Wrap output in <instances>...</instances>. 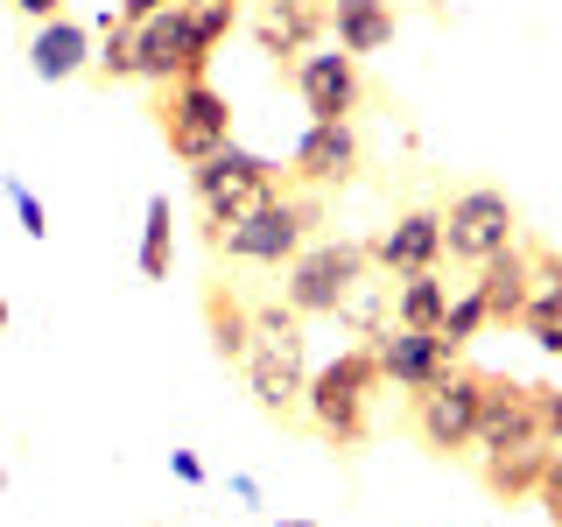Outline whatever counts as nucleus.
Returning a JSON list of instances; mask_svg holds the SVG:
<instances>
[{
	"mask_svg": "<svg viewBox=\"0 0 562 527\" xmlns=\"http://www.w3.org/2000/svg\"><path fill=\"white\" fill-rule=\"evenodd\" d=\"M254 310V345H246V386H254V408L274 422L303 415V386H310V338H303V310L289 295H260Z\"/></svg>",
	"mask_w": 562,
	"mask_h": 527,
	"instance_id": "f257e3e1",
	"label": "nucleus"
},
{
	"mask_svg": "<svg viewBox=\"0 0 562 527\" xmlns=\"http://www.w3.org/2000/svg\"><path fill=\"white\" fill-rule=\"evenodd\" d=\"M134 29V78L148 85H183V78H204L211 49L239 29V0H204V8H162L148 22H127Z\"/></svg>",
	"mask_w": 562,
	"mask_h": 527,
	"instance_id": "f03ea898",
	"label": "nucleus"
},
{
	"mask_svg": "<svg viewBox=\"0 0 562 527\" xmlns=\"http://www.w3.org/2000/svg\"><path fill=\"white\" fill-rule=\"evenodd\" d=\"M380 359H373V345H345L338 359L324 366V373H310L303 386V415L316 422V436L324 444H366V429H373V394H380Z\"/></svg>",
	"mask_w": 562,
	"mask_h": 527,
	"instance_id": "7ed1b4c3",
	"label": "nucleus"
},
{
	"mask_svg": "<svg viewBox=\"0 0 562 527\" xmlns=\"http://www.w3.org/2000/svg\"><path fill=\"white\" fill-rule=\"evenodd\" d=\"M316 225H324V204L316 198H274L260 211H246L239 225H225V233H211L225 260H239V268H289L295 254L316 239Z\"/></svg>",
	"mask_w": 562,
	"mask_h": 527,
	"instance_id": "20e7f679",
	"label": "nucleus"
},
{
	"mask_svg": "<svg viewBox=\"0 0 562 527\" xmlns=\"http://www.w3.org/2000/svg\"><path fill=\"white\" fill-rule=\"evenodd\" d=\"M190 190H198V211L211 225H239L246 211H260L274 198V162L254 148H239V141H225L218 155H204V162H190Z\"/></svg>",
	"mask_w": 562,
	"mask_h": 527,
	"instance_id": "39448f33",
	"label": "nucleus"
},
{
	"mask_svg": "<svg viewBox=\"0 0 562 527\" xmlns=\"http://www.w3.org/2000/svg\"><path fill=\"white\" fill-rule=\"evenodd\" d=\"M155 127H162L169 155L190 169V162H204V155H218L225 141H233V99H225L211 78H183V85L162 92V105H155Z\"/></svg>",
	"mask_w": 562,
	"mask_h": 527,
	"instance_id": "423d86ee",
	"label": "nucleus"
},
{
	"mask_svg": "<svg viewBox=\"0 0 562 527\" xmlns=\"http://www.w3.org/2000/svg\"><path fill=\"white\" fill-rule=\"evenodd\" d=\"M281 274H289L281 295H289L303 316H338V303L351 295V281L373 274V254H366L359 239H310Z\"/></svg>",
	"mask_w": 562,
	"mask_h": 527,
	"instance_id": "0eeeda50",
	"label": "nucleus"
},
{
	"mask_svg": "<svg viewBox=\"0 0 562 527\" xmlns=\"http://www.w3.org/2000/svg\"><path fill=\"white\" fill-rule=\"evenodd\" d=\"M514 233H520V211L492 183H471L443 204V254L464 260V268H485L499 246H514Z\"/></svg>",
	"mask_w": 562,
	"mask_h": 527,
	"instance_id": "6e6552de",
	"label": "nucleus"
},
{
	"mask_svg": "<svg viewBox=\"0 0 562 527\" xmlns=\"http://www.w3.org/2000/svg\"><path fill=\"white\" fill-rule=\"evenodd\" d=\"M479 394H485V373H464V366H450L436 386H422L415 394V444L436 457L471 450V436H479Z\"/></svg>",
	"mask_w": 562,
	"mask_h": 527,
	"instance_id": "1a4fd4ad",
	"label": "nucleus"
},
{
	"mask_svg": "<svg viewBox=\"0 0 562 527\" xmlns=\"http://www.w3.org/2000/svg\"><path fill=\"white\" fill-rule=\"evenodd\" d=\"M366 345L380 359V380L401 386V394H422V386H436L457 366V345L443 330H415V324H380Z\"/></svg>",
	"mask_w": 562,
	"mask_h": 527,
	"instance_id": "9d476101",
	"label": "nucleus"
},
{
	"mask_svg": "<svg viewBox=\"0 0 562 527\" xmlns=\"http://www.w3.org/2000/svg\"><path fill=\"white\" fill-rule=\"evenodd\" d=\"M289 78H295V92H303L310 105V120H351L366 105V70L359 57H345L338 43H324V49H303V57L289 64Z\"/></svg>",
	"mask_w": 562,
	"mask_h": 527,
	"instance_id": "9b49d317",
	"label": "nucleus"
},
{
	"mask_svg": "<svg viewBox=\"0 0 562 527\" xmlns=\"http://www.w3.org/2000/svg\"><path fill=\"white\" fill-rule=\"evenodd\" d=\"M506 444H541L535 386L485 373V394H479V436H471V450L485 457V450H506Z\"/></svg>",
	"mask_w": 562,
	"mask_h": 527,
	"instance_id": "f8f14e48",
	"label": "nucleus"
},
{
	"mask_svg": "<svg viewBox=\"0 0 562 527\" xmlns=\"http://www.w3.org/2000/svg\"><path fill=\"white\" fill-rule=\"evenodd\" d=\"M351 176H359V127L351 120H310V134L295 141V183L338 190Z\"/></svg>",
	"mask_w": 562,
	"mask_h": 527,
	"instance_id": "ddd939ff",
	"label": "nucleus"
},
{
	"mask_svg": "<svg viewBox=\"0 0 562 527\" xmlns=\"http://www.w3.org/2000/svg\"><path fill=\"white\" fill-rule=\"evenodd\" d=\"M366 254H373V268L380 274H415V268H436V260H443V211H401L394 225H386V233L366 246Z\"/></svg>",
	"mask_w": 562,
	"mask_h": 527,
	"instance_id": "4468645a",
	"label": "nucleus"
},
{
	"mask_svg": "<svg viewBox=\"0 0 562 527\" xmlns=\"http://www.w3.org/2000/svg\"><path fill=\"white\" fill-rule=\"evenodd\" d=\"M324 29H330V43L345 49V57H380L386 43H394V29H401V14H394V0H324Z\"/></svg>",
	"mask_w": 562,
	"mask_h": 527,
	"instance_id": "2eb2a0df",
	"label": "nucleus"
},
{
	"mask_svg": "<svg viewBox=\"0 0 562 527\" xmlns=\"http://www.w3.org/2000/svg\"><path fill=\"white\" fill-rule=\"evenodd\" d=\"M29 70L43 85L57 78H78V70H92V29L57 14V22H35V43H29Z\"/></svg>",
	"mask_w": 562,
	"mask_h": 527,
	"instance_id": "dca6fc26",
	"label": "nucleus"
},
{
	"mask_svg": "<svg viewBox=\"0 0 562 527\" xmlns=\"http://www.w3.org/2000/svg\"><path fill=\"white\" fill-rule=\"evenodd\" d=\"M324 35V0H268L254 22V43L268 49V57H303V49Z\"/></svg>",
	"mask_w": 562,
	"mask_h": 527,
	"instance_id": "f3484780",
	"label": "nucleus"
},
{
	"mask_svg": "<svg viewBox=\"0 0 562 527\" xmlns=\"http://www.w3.org/2000/svg\"><path fill=\"white\" fill-rule=\"evenodd\" d=\"M479 295H485L492 324H520L527 295H535V254H520V246H499V254L479 268Z\"/></svg>",
	"mask_w": 562,
	"mask_h": 527,
	"instance_id": "a211bd4d",
	"label": "nucleus"
},
{
	"mask_svg": "<svg viewBox=\"0 0 562 527\" xmlns=\"http://www.w3.org/2000/svg\"><path fill=\"white\" fill-rule=\"evenodd\" d=\"M541 464H549V436L541 444H506V450H485L479 457V479L492 500H527V492H541Z\"/></svg>",
	"mask_w": 562,
	"mask_h": 527,
	"instance_id": "6ab92c4d",
	"label": "nucleus"
},
{
	"mask_svg": "<svg viewBox=\"0 0 562 527\" xmlns=\"http://www.w3.org/2000/svg\"><path fill=\"white\" fill-rule=\"evenodd\" d=\"M443 310H450V281L436 268H415V274H394V310L386 324H415V330H443Z\"/></svg>",
	"mask_w": 562,
	"mask_h": 527,
	"instance_id": "aec40b11",
	"label": "nucleus"
},
{
	"mask_svg": "<svg viewBox=\"0 0 562 527\" xmlns=\"http://www.w3.org/2000/svg\"><path fill=\"white\" fill-rule=\"evenodd\" d=\"M204 324H211V351H218L225 366H246V345H254V310H246L233 289H211L204 295Z\"/></svg>",
	"mask_w": 562,
	"mask_h": 527,
	"instance_id": "412c9836",
	"label": "nucleus"
},
{
	"mask_svg": "<svg viewBox=\"0 0 562 527\" xmlns=\"http://www.w3.org/2000/svg\"><path fill=\"white\" fill-rule=\"evenodd\" d=\"M169 260H176V211H169L162 190H155V198H148V218H140V274H148V281H169Z\"/></svg>",
	"mask_w": 562,
	"mask_h": 527,
	"instance_id": "4be33fe9",
	"label": "nucleus"
},
{
	"mask_svg": "<svg viewBox=\"0 0 562 527\" xmlns=\"http://www.w3.org/2000/svg\"><path fill=\"white\" fill-rule=\"evenodd\" d=\"M520 330L535 338V351L562 359V281H535V295H527V310H520Z\"/></svg>",
	"mask_w": 562,
	"mask_h": 527,
	"instance_id": "5701e85b",
	"label": "nucleus"
},
{
	"mask_svg": "<svg viewBox=\"0 0 562 527\" xmlns=\"http://www.w3.org/2000/svg\"><path fill=\"white\" fill-rule=\"evenodd\" d=\"M92 78H105V85L134 78V29L113 22V14H105V43L92 49Z\"/></svg>",
	"mask_w": 562,
	"mask_h": 527,
	"instance_id": "b1692460",
	"label": "nucleus"
},
{
	"mask_svg": "<svg viewBox=\"0 0 562 527\" xmlns=\"http://www.w3.org/2000/svg\"><path fill=\"white\" fill-rule=\"evenodd\" d=\"M492 324V310H485V295H479V281H471V289L464 295H450V310H443V338L457 345V351H464L471 338H479V330Z\"/></svg>",
	"mask_w": 562,
	"mask_h": 527,
	"instance_id": "393cba45",
	"label": "nucleus"
},
{
	"mask_svg": "<svg viewBox=\"0 0 562 527\" xmlns=\"http://www.w3.org/2000/svg\"><path fill=\"white\" fill-rule=\"evenodd\" d=\"M0 190H8V204H14V218H22V233H29V239H49V211H43V198H35L22 176H0Z\"/></svg>",
	"mask_w": 562,
	"mask_h": 527,
	"instance_id": "a878e982",
	"label": "nucleus"
},
{
	"mask_svg": "<svg viewBox=\"0 0 562 527\" xmlns=\"http://www.w3.org/2000/svg\"><path fill=\"white\" fill-rule=\"evenodd\" d=\"M535 415H541V436L562 429V386H535Z\"/></svg>",
	"mask_w": 562,
	"mask_h": 527,
	"instance_id": "bb28decb",
	"label": "nucleus"
},
{
	"mask_svg": "<svg viewBox=\"0 0 562 527\" xmlns=\"http://www.w3.org/2000/svg\"><path fill=\"white\" fill-rule=\"evenodd\" d=\"M169 471H176L183 485H204V457H198V450H169Z\"/></svg>",
	"mask_w": 562,
	"mask_h": 527,
	"instance_id": "cd10ccee",
	"label": "nucleus"
},
{
	"mask_svg": "<svg viewBox=\"0 0 562 527\" xmlns=\"http://www.w3.org/2000/svg\"><path fill=\"white\" fill-rule=\"evenodd\" d=\"M176 8V0H120V22H148V14Z\"/></svg>",
	"mask_w": 562,
	"mask_h": 527,
	"instance_id": "c85d7f7f",
	"label": "nucleus"
},
{
	"mask_svg": "<svg viewBox=\"0 0 562 527\" xmlns=\"http://www.w3.org/2000/svg\"><path fill=\"white\" fill-rule=\"evenodd\" d=\"M14 14H29V22H57L64 0H14Z\"/></svg>",
	"mask_w": 562,
	"mask_h": 527,
	"instance_id": "c756f323",
	"label": "nucleus"
},
{
	"mask_svg": "<svg viewBox=\"0 0 562 527\" xmlns=\"http://www.w3.org/2000/svg\"><path fill=\"white\" fill-rule=\"evenodd\" d=\"M14 324V310H8V295H0V330H8Z\"/></svg>",
	"mask_w": 562,
	"mask_h": 527,
	"instance_id": "7c9ffc66",
	"label": "nucleus"
},
{
	"mask_svg": "<svg viewBox=\"0 0 562 527\" xmlns=\"http://www.w3.org/2000/svg\"><path fill=\"white\" fill-rule=\"evenodd\" d=\"M274 527H316V520H274Z\"/></svg>",
	"mask_w": 562,
	"mask_h": 527,
	"instance_id": "2f4dec72",
	"label": "nucleus"
},
{
	"mask_svg": "<svg viewBox=\"0 0 562 527\" xmlns=\"http://www.w3.org/2000/svg\"><path fill=\"white\" fill-rule=\"evenodd\" d=\"M176 8H204V0H176Z\"/></svg>",
	"mask_w": 562,
	"mask_h": 527,
	"instance_id": "473e14b6",
	"label": "nucleus"
},
{
	"mask_svg": "<svg viewBox=\"0 0 562 527\" xmlns=\"http://www.w3.org/2000/svg\"><path fill=\"white\" fill-rule=\"evenodd\" d=\"M555 527H562V506H555Z\"/></svg>",
	"mask_w": 562,
	"mask_h": 527,
	"instance_id": "72a5a7b5",
	"label": "nucleus"
}]
</instances>
